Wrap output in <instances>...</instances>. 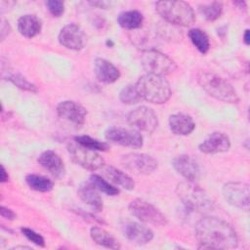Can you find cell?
<instances>
[{"label": "cell", "instance_id": "cell-1", "mask_svg": "<svg viewBox=\"0 0 250 250\" xmlns=\"http://www.w3.org/2000/svg\"><path fill=\"white\" fill-rule=\"evenodd\" d=\"M195 235L203 249H233L238 245L234 229L225 220L206 216L195 226Z\"/></svg>", "mask_w": 250, "mask_h": 250}, {"label": "cell", "instance_id": "cell-2", "mask_svg": "<svg viewBox=\"0 0 250 250\" xmlns=\"http://www.w3.org/2000/svg\"><path fill=\"white\" fill-rule=\"evenodd\" d=\"M175 191L184 206L192 212L206 213L215 207L213 199L195 182H181L176 186Z\"/></svg>", "mask_w": 250, "mask_h": 250}, {"label": "cell", "instance_id": "cell-3", "mask_svg": "<svg viewBox=\"0 0 250 250\" xmlns=\"http://www.w3.org/2000/svg\"><path fill=\"white\" fill-rule=\"evenodd\" d=\"M135 85L142 100L152 104H164L172 95L170 85L163 76L146 73L142 75Z\"/></svg>", "mask_w": 250, "mask_h": 250}, {"label": "cell", "instance_id": "cell-4", "mask_svg": "<svg viewBox=\"0 0 250 250\" xmlns=\"http://www.w3.org/2000/svg\"><path fill=\"white\" fill-rule=\"evenodd\" d=\"M197 82L208 95L219 101L234 104L239 100L231 84L214 72L200 71L197 75Z\"/></svg>", "mask_w": 250, "mask_h": 250}, {"label": "cell", "instance_id": "cell-5", "mask_svg": "<svg viewBox=\"0 0 250 250\" xmlns=\"http://www.w3.org/2000/svg\"><path fill=\"white\" fill-rule=\"evenodd\" d=\"M155 10L162 19L172 24L189 26L195 21L193 9L185 1H158Z\"/></svg>", "mask_w": 250, "mask_h": 250}, {"label": "cell", "instance_id": "cell-6", "mask_svg": "<svg viewBox=\"0 0 250 250\" xmlns=\"http://www.w3.org/2000/svg\"><path fill=\"white\" fill-rule=\"evenodd\" d=\"M141 63L147 73L159 76L170 74L177 68L172 59L155 49L145 50L141 56Z\"/></svg>", "mask_w": 250, "mask_h": 250}, {"label": "cell", "instance_id": "cell-7", "mask_svg": "<svg viewBox=\"0 0 250 250\" xmlns=\"http://www.w3.org/2000/svg\"><path fill=\"white\" fill-rule=\"evenodd\" d=\"M128 209L134 217L144 223L157 227L166 226L168 223L166 216L158 208L144 199L137 198L132 200L128 205Z\"/></svg>", "mask_w": 250, "mask_h": 250}, {"label": "cell", "instance_id": "cell-8", "mask_svg": "<svg viewBox=\"0 0 250 250\" xmlns=\"http://www.w3.org/2000/svg\"><path fill=\"white\" fill-rule=\"evenodd\" d=\"M67 150L72 161L87 170L95 171L104 166V159L96 150L85 147L75 141L67 145Z\"/></svg>", "mask_w": 250, "mask_h": 250}, {"label": "cell", "instance_id": "cell-9", "mask_svg": "<svg viewBox=\"0 0 250 250\" xmlns=\"http://www.w3.org/2000/svg\"><path fill=\"white\" fill-rule=\"evenodd\" d=\"M223 195L225 199L239 209L249 210L250 189L249 185L243 182H229L223 187Z\"/></svg>", "mask_w": 250, "mask_h": 250}, {"label": "cell", "instance_id": "cell-10", "mask_svg": "<svg viewBox=\"0 0 250 250\" xmlns=\"http://www.w3.org/2000/svg\"><path fill=\"white\" fill-rule=\"evenodd\" d=\"M127 121L131 127L147 133H152L158 126L157 115L152 108L142 105L129 112Z\"/></svg>", "mask_w": 250, "mask_h": 250}, {"label": "cell", "instance_id": "cell-11", "mask_svg": "<svg viewBox=\"0 0 250 250\" xmlns=\"http://www.w3.org/2000/svg\"><path fill=\"white\" fill-rule=\"evenodd\" d=\"M104 137L107 141L123 146L139 148L143 146V136L135 129L112 126L105 130Z\"/></svg>", "mask_w": 250, "mask_h": 250}, {"label": "cell", "instance_id": "cell-12", "mask_svg": "<svg viewBox=\"0 0 250 250\" xmlns=\"http://www.w3.org/2000/svg\"><path fill=\"white\" fill-rule=\"evenodd\" d=\"M122 164L129 170L143 175H148L157 169L158 162L146 153H128L122 156Z\"/></svg>", "mask_w": 250, "mask_h": 250}, {"label": "cell", "instance_id": "cell-13", "mask_svg": "<svg viewBox=\"0 0 250 250\" xmlns=\"http://www.w3.org/2000/svg\"><path fill=\"white\" fill-rule=\"evenodd\" d=\"M57 114L60 118L75 126H81L86 120L87 110L81 104L75 101L66 100L58 104Z\"/></svg>", "mask_w": 250, "mask_h": 250}, {"label": "cell", "instance_id": "cell-14", "mask_svg": "<svg viewBox=\"0 0 250 250\" xmlns=\"http://www.w3.org/2000/svg\"><path fill=\"white\" fill-rule=\"evenodd\" d=\"M58 39L61 45L70 50H81L87 41L83 29L75 23L64 25L61 29Z\"/></svg>", "mask_w": 250, "mask_h": 250}, {"label": "cell", "instance_id": "cell-15", "mask_svg": "<svg viewBox=\"0 0 250 250\" xmlns=\"http://www.w3.org/2000/svg\"><path fill=\"white\" fill-rule=\"evenodd\" d=\"M174 169L188 181L195 182L200 177V168L197 161L188 154H179L172 160Z\"/></svg>", "mask_w": 250, "mask_h": 250}, {"label": "cell", "instance_id": "cell-16", "mask_svg": "<svg viewBox=\"0 0 250 250\" xmlns=\"http://www.w3.org/2000/svg\"><path fill=\"white\" fill-rule=\"evenodd\" d=\"M122 230L127 239L139 245L146 244L153 238L152 230L137 222L126 221L122 225Z\"/></svg>", "mask_w": 250, "mask_h": 250}, {"label": "cell", "instance_id": "cell-17", "mask_svg": "<svg viewBox=\"0 0 250 250\" xmlns=\"http://www.w3.org/2000/svg\"><path fill=\"white\" fill-rule=\"evenodd\" d=\"M38 163L48 171L55 179H62L65 175V166L61 156L51 150L43 151L38 157Z\"/></svg>", "mask_w": 250, "mask_h": 250}, {"label": "cell", "instance_id": "cell-18", "mask_svg": "<svg viewBox=\"0 0 250 250\" xmlns=\"http://www.w3.org/2000/svg\"><path fill=\"white\" fill-rule=\"evenodd\" d=\"M230 147L229 138L222 132H214L208 136L199 146L198 149L206 154L226 152Z\"/></svg>", "mask_w": 250, "mask_h": 250}, {"label": "cell", "instance_id": "cell-19", "mask_svg": "<svg viewBox=\"0 0 250 250\" xmlns=\"http://www.w3.org/2000/svg\"><path fill=\"white\" fill-rule=\"evenodd\" d=\"M94 71L99 81L106 84L115 82L120 77V71L109 61L97 58L94 62Z\"/></svg>", "mask_w": 250, "mask_h": 250}, {"label": "cell", "instance_id": "cell-20", "mask_svg": "<svg viewBox=\"0 0 250 250\" xmlns=\"http://www.w3.org/2000/svg\"><path fill=\"white\" fill-rule=\"evenodd\" d=\"M77 194L79 198L87 204L93 211L101 212L104 208L103 199L100 196L98 189L89 182V183H83L78 190Z\"/></svg>", "mask_w": 250, "mask_h": 250}, {"label": "cell", "instance_id": "cell-21", "mask_svg": "<svg viewBox=\"0 0 250 250\" xmlns=\"http://www.w3.org/2000/svg\"><path fill=\"white\" fill-rule=\"evenodd\" d=\"M169 128L175 135L187 136L194 130L195 123L191 116L179 112L170 115Z\"/></svg>", "mask_w": 250, "mask_h": 250}, {"label": "cell", "instance_id": "cell-22", "mask_svg": "<svg viewBox=\"0 0 250 250\" xmlns=\"http://www.w3.org/2000/svg\"><path fill=\"white\" fill-rule=\"evenodd\" d=\"M41 28V21L35 15H23L18 21V30L26 38L35 37L40 33Z\"/></svg>", "mask_w": 250, "mask_h": 250}, {"label": "cell", "instance_id": "cell-23", "mask_svg": "<svg viewBox=\"0 0 250 250\" xmlns=\"http://www.w3.org/2000/svg\"><path fill=\"white\" fill-rule=\"evenodd\" d=\"M104 175L114 185L121 187L124 189L132 190L135 188V182L123 171L113 167L106 166L104 169Z\"/></svg>", "mask_w": 250, "mask_h": 250}, {"label": "cell", "instance_id": "cell-24", "mask_svg": "<svg viewBox=\"0 0 250 250\" xmlns=\"http://www.w3.org/2000/svg\"><path fill=\"white\" fill-rule=\"evenodd\" d=\"M90 235L98 245L110 249H119L121 247L117 239L103 228L92 227L90 229Z\"/></svg>", "mask_w": 250, "mask_h": 250}, {"label": "cell", "instance_id": "cell-25", "mask_svg": "<svg viewBox=\"0 0 250 250\" xmlns=\"http://www.w3.org/2000/svg\"><path fill=\"white\" fill-rule=\"evenodd\" d=\"M144 21V16L141 12L137 10H130V11H124L120 13L117 17V22L118 24L128 30H133L140 28Z\"/></svg>", "mask_w": 250, "mask_h": 250}, {"label": "cell", "instance_id": "cell-26", "mask_svg": "<svg viewBox=\"0 0 250 250\" xmlns=\"http://www.w3.org/2000/svg\"><path fill=\"white\" fill-rule=\"evenodd\" d=\"M25 182L31 189L40 192H48L54 188V183L50 179L37 174L27 175L25 177Z\"/></svg>", "mask_w": 250, "mask_h": 250}, {"label": "cell", "instance_id": "cell-27", "mask_svg": "<svg viewBox=\"0 0 250 250\" xmlns=\"http://www.w3.org/2000/svg\"><path fill=\"white\" fill-rule=\"evenodd\" d=\"M190 41L195 48L201 53L206 54L210 49V41L208 35L200 28H191L188 33Z\"/></svg>", "mask_w": 250, "mask_h": 250}, {"label": "cell", "instance_id": "cell-28", "mask_svg": "<svg viewBox=\"0 0 250 250\" xmlns=\"http://www.w3.org/2000/svg\"><path fill=\"white\" fill-rule=\"evenodd\" d=\"M198 11L205 20L213 21L221 17L223 13V4L221 2H211L208 4H203L198 7Z\"/></svg>", "mask_w": 250, "mask_h": 250}, {"label": "cell", "instance_id": "cell-29", "mask_svg": "<svg viewBox=\"0 0 250 250\" xmlns=\"http://www.w3.org/2000/svg\"><path fill=\"white\" fill-rule=\"evenodd\" d=\"M90 183L98 190L105 193L106 195L114 196V195H117L119 193V189L117 188H115L114 186H112L111 184H109L104 178H102L101 176H99L97 174H92L90 176Z\"/></svg>", "mask_w": 250, "mask_h": 250}, {"label": "cell", "instance_id": "cell-30", "mask_svg": "<svg viewBox=\"0 0 250 250\" xmlns=\"http://www.w3.org/2000/svg\"><path fill=\"white\" fill-rule=\"evenodd\" d=\"M74 141L78 143L79 145L88 147L93 150H99V151H105L108 149V146L104 142H101L97 139H94L88 135H82V136H76L74 138Z\"/></svg>", "mask_w": 250, "mask_h": 250}, {"label": "cell", "instance_id": "cell-31", "mask_svg": "<svg viewBox=\"0 0 250 250\" xmlns=\"http://www.w3.org/2000/svg\"><path fill=\"white\" fill-rule=\"evenodd\" d=\"M119 99L122 103L127 104H135L142 101V98L135 84H130L123 87L119 93Z\"/></svg>", "mask_w": 250, "mask_h": 250}, {"label": "cell", "instance_id": "cell-32", "mask_svg": "<svg viewBox=\"0 0 250 250\" xmlns=\"http://www.w3.org/2000/svg\"><path fill=\"white\" fill-rule=\"evenodd\" d=\"M7 79L9 81H11L14 85H16L17 87L25 90V91H29V92H37V88L34 84H32L31 82H29L24 76H22L21 73L19 72H12L9 73L7 75Z\"/></svg>", "mask_w": 250, "mask_h": 250}, {"label": "cell", "instance_id": "cell-33", "mask_svg": "<svg viewBox=\"0 0 250 250\" xmlns=\"http://www.w3.org/2000/svg\"><path fill=\"white\" fill-rule=\"evenodd\" d=\"M21 231L22 232V234L29 240L31 241L32 243H34L35 245L37 246H40V247H44L45 246V240L43 238V236L41 234H39L38 232L34 231L33 229H29V228H21Z\"/></svg>", "mask_w": 250, "mask_h": 250}, {"label": "cell", "instance_id": "cell-34", "mask_svg": "<svg viewBox=\"0 0 250 250\" xmlns=\"http://www.w3.org/2000/svg\"><path fill=\"white\" fill-rule=\"evenodd\" d=\"M47 9L53 17L59 18L64 12V3L60 0H49L46 2Z\"/></svg>", "mask_w": 250, "mask_h": 250}, {"label": "cell", "instance_id": "cell-35", "mask_svg": "<svg viewBox=\"0 0 250 250\" xmlns=\"http://www.w3.org/2000/svg\"><path fill=\"white\" fill-rule=\"evenodd\" d=\"M0 214L3 218H5L7 220H14L16 218V214L14 213V211L5 206H1Z\"/></svg>", "mask_w": 250, "mask_h": 250}, {"label": "cell", "instance_id": "cell-36", "mask_svg": "<svg viewBox=\"0 0 250 250\" xmlns=\"http://www.w3.org/2000/svg\"><path fill=\"white\" fill-rule=\"evenodd\" d=\"M10 31H11V27H10L9 22H7L6 21L2 20V23H1V40L2 41L10 33Z\"/></svg>", "mask_w": 250, "mask_h": 250}, {"label": "cell", "instance_id": "cell-37", "mask_svg": "<svg viewBox=\"0 0 250 250\" xmlns=\"http://www.w3.org/2000/svg\"><path fill=\"white\" fill-rule=\"evenodd\" d=\"M91 5L93 6H98L99 8H103V9H107L110 7V3L105 2V1H96V2H90Z\"/></svg>", "mask_w": 250, "mask_h": 250}, {"label": "cell", "instance_id": "cell-38", "mask_svg": "<svg viewBox=\"0 0 250 250\" xmlns=\"http://www.w3.org/2000/svg\"><path fill=\"white\" fill-rule=\"evenodd\" d=\"M0 179H1L2 183L8 182V180H9V175H8L6 169L3 165H1V177H0Z\"/></svg>", "mask_w": 250, "mask_h": 250}, {"label": "cell", "instance_id": "cell-39", "mask_svg": "<svg viewBox=\"0 0 250 250\" xmlns=\"http://www.w3.org/2000/svg\"><path fill=\"white\" fill-rule=\"evenodd\" d=\"M243 41L246 45H249L250 43V37H249V29H246L243 34Z\"/></svg>", "mask_w": 250, "mask_h": 250}, {"label": "cell", "instance_id": "cell-40", "mask_svg": "<svg viewBox=\"0 0 250 250\" xmlns=\"http://www.w3.org/2000/svg\"><path fill=\"white\" fill-rule=\"evenodd\" d=\"M233 4H234L235 6H237L239 9H245V8H246V3H245L244 1H241V0H239V1H234Z\"/></svg>", "mask_w": 250, "mask_h": 250}, {"label": "cell", "instance_id": "cell-41", "mask_svg": "<svg viewBox=\"0 0 250 250\" xmlns=\"http://www.w3.org/2000/svg\"><path fill=\"white\" fill-rule=\"evenodd\" d=\"M19 248H22V249H30V247H27V246H16V247H14L13 249H19Z\"/></svg>", "mask_w": 250, "mask_h": 250}]
</instances>
